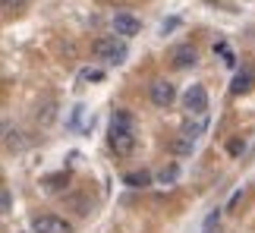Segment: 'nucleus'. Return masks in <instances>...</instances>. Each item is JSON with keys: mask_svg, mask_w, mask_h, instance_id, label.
I'll return each mask as SVG.
<instances>
[{"mask_svg": "<svg viewBox=\"0 0 255 233\" xmlns=\"http://www.w3.org/2000/svg\"><path fill=\"white\" fill-rule=\"evenodd\" d=\"M126 54H129V51H126V41H123V38H117V35L95 41V57H98V60H104V63H123Z\"/></svg>", "mask_w": 255, "mask_h": 233, "instance_id": "f257e3e1", "label": "nucleus"}, {"mask_svg": "<svg viewBox=\"0 0 255 233\" xmlns=\"http://www.w3.org/2000/svg\"><path fill=\"white\" fill-rule=\"evenodd\" d=\"M107 142H111V151H117V158H129V154L135 151V129H126V126L111 123Z\"/></svg>", "mask_w": 255, "mask_h": 233, "instance_id": "f03ea898", "label": "nucleus"}, {"mask_svg": "<svg viewBox=\"0 0 255 233\" xmlns=\"http://www.w3.org/2000/svg\"><path fill=\"white\" fill-rule=\"evenodd\" d=\"M183 108L195 116L208 114V92H205V85H189V92L183 95Z\"/></svg>", "mask_w": 255, "mask_h": 233, "instance_id": "7ed1b4c3", "label": "nucleus"}, {"mask_svg": "<svg viewBox=\"0 0 255 233\" xmlns=\"http://www.w3.org/2000/svg\"><path fill=\"white\" fill-rule=\"evenodd\" d=\"M32 230L35 233H73V227L66 224L63 218H54V215H41L32 221Z\"/></svg>", "mask_w": 255, "mask_h": 233, "instance_id": "20e7f679", "label": "nucleus"}, {"mask_svg": "<svg viewBox=\"0 0 255 233\" xmlns=\"http://www.w3.org/2000/svg\"><path fill=\"white\" fill-rule=\"evenodd\" d=\"M114 32L120 35V38H132V35L142 32V22L135 16H129V13H117L114 16Z\"/></svg>", "mask_w": 255, "mask_h": 233, "instance_id": "39448f33", "label": "nucleus"}, {"mask_svg": "<svg viewBox=\"0 0 255 233\" xmlns=\"http://www.w3.org/2000/svg\"><path fill=\"white\" fill-rule=\"evenodd\" d=\"M176 98V89L167 82V79H158V82H151V101L158 104V108H170Z\"/></svg>", "mask_w": 255, "mask_h": 233, "instance_id": "423d86ee", "label": "nucleus"}, {"mask_svg": "<svg viewBox=\"0 0 255 233\" xmlns=\"http://www.w3.org/2000/svg\"><path fill=\"white\" fill-rule=\"evenodd\" d=\"M170 63L176 66V70H189V66L199 63V54H195V47H192V44H180V47H173Z\"/></svg>", "mask_w": 255, "mask_h": 233, "instance_id": "0eeeda50", "label": "nucleus"}, {"mask_svg": "<svg viewBox=\"0 0 255 233\" xmlns=\"http://www.w3.org/2000/svg\"><path fill=\"white\" fill-rule=\"evenodd\" d=\"M192 148H195V139H189L186 132H180V135H176V139L170 142V151H173V154H180V158L192 154Z\"/></svg>", "mask_w": 255, "mask_h": 233, "instance_id": "6e6552de", "label": "nucleus"}, {"mask_svg": "<svg viewBox=\"0 0 255 233\" xmlns=\"http://www.w3.org/2000/svg\"><path fill=\"white\" fill-rule=\"evenodd\" d=\"M126 186H132V189H145V186H151V173L148 170H132V173H126L123 177Z\"/></svg>", "mask_w": 255, "mask_h": 233, "instance_id": "1a4fd4ad", "label": "nucleus"}, {"mask_svg": "<svg viewBox=\"0 0 255 233\" xmlns=\"http://www.w3.org/2000/svg\"><path fill=\"white\" fill-rule=\"evenodd\" d=\"M249 89H252V73H246V70H243V73H237V79H233L230 92H233V95H246Z\"/></svg>", "mask_w": 255, "mask_h": 233, "instance_id": "9d476101", "label": "nucleus"}, {"mask_svg": "<svg viewBox=\"0 0 255 233\" xmlns=\"http://www.w3.org/2000/svg\"><path fill=\"white\" fill-rule=\"evenodd\" d=\"M176 177H180V167H176V164H170V167H164V170L158 173V180L164 183V186H170V183H176Z\"/></svg>", "mask_w": 255, "mask_h": 233, "instance_id": "9b49d317", "label": "nucleus"}, {"mask_svg": "<svg viewBox=\"0 0 255 233\" xmlns=\"http://www.w3.org/2000/svg\"><path fill=\"white\" fill-rule=\"evenodd\" d=\"M111 123H117V126H126V129H135V120H132V114H126V111H117Z\"/></svg>", "mask_w": 255, "mask_h": 233, "instance_id": "f8f14e48", "label": "nucleus"}, {"mask_svg": "<svg viewBox=\"0 0 255 233\" xmlns=\"http://www.w3.org/2000/svg\"><path fill=\"white\" fill-rule=\"evenodd\" d=\"M51 189H63V183H70V173H57V177H47L44 180Z\"/></svg>", "mask_w": 255, "mask_h": 233, "instance_id": "ddd939ff", "label": "nucleus"}, {"mask_svg": "<svg viewBox=\"0 0 255 233\" xmlns=\"http://www.w3.org/2000/svg\"><path fill=\"white\" fill-rule=\"evenodd\" d=\"M82 79H85V82H101V79H104V70H85Z\"/></svg>", "mask_w": 255, "mask_h": 233, "instance_id": "4468645a", "label": "nucleus"}, {"mask_svg": "<svg viewBox=\"0 0 255 233\" xmlns=\"http://www.w3.org/2000/svg\"><path fill=\"white\" fill-rule=\"evenodd\" d=\"M0 205H3V215H9V208H13V199H9V189H3V199H0Z\"/></svg>", "mask_w": 255, "mask_h": 233, "instance_id": "2eb2a0df", "label": "nucleus"}, {"mask_svg": "<svg viewBox=\"0 0 255 233\" xmlns=\"http://www.w3.org/2000/svg\"><path fill=\"white\" fill-rule=\"evenodd\" d=\"M25 3H28V0H3V6H6V9H22Z\"/></svg>", "mask_w": 255, "mask_h": 233, "instance_id": "dca6fc26", "label": "nucleus"}, {"mask_svg": "<svg viewBox=\"0 0 255 233\" xmlns=\"http://www.w3.org/2000/svg\"><path fill=\"white\" fill-rule=\"evenodd\" d=\"M227 151H230V154H240V151H243V142H240V139H230Z\"/></svg>", "mask_w": 255, "mask_h": 233, "instance_id": "f3484780", "label": "nucleus"}, {"mask_svg": "<svg viewBox=\"0 0 255 233\" xmlns=\"http://www.w3.org/2000/svg\"><path fill=\"white\" fill-rule=\"evenodd\" d=\"M208 3H214V0H208Z\"/></svg>", "mask_w": 255, "mask_h": 233, "instance_id": "a211bd4d", "label": "nucleus"}]
</instances>
